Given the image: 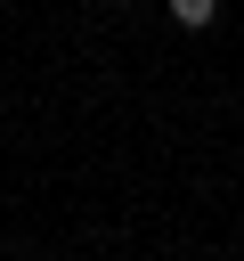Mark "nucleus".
Instances as JSON below:
<instances>
[{
	"label": "nucleus",
	"instance_id": "f03ea898",
	"mask_svg": "<svg viewBox=\"0 0 244 261\" xmlns=\"http://www.w3.org/2000/svg\"><path fill=\"white\" fill-rule=\"evenodd\" d=\"M122 8H130V0H122Z\"/></svg>",
	"mask_w": 244,
	"mask_h": 261
},
{
	"label": "nucleus",
	"instance_id": "f257e3e1",
	"mask_svg": "<svg viewBox=\"0 0 244 261\" xmlns=\"http://www.w3.org/2000/svg\"><path fill=\"white\" fill-rule=\"evenodd\" d=\"M163 8H171V24H179V33H203V24L220 16V0H163Z\"/></svg>",
	"mask_w": 244,
	"mask_h": 261
}]
</instances>
